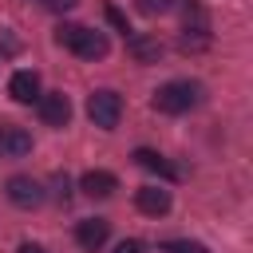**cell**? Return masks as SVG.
Listing matches in <instances>:
<instances>
[{
  "label": "cell",
  "mask_w": 253,
  "mask_h": 253,
  "mask_svg": "<svg viewBox=\"0 0 253 253\" xmlns=\"http://www.w3.org/2000/svg\"><path fill=\"white\" fill-rule=\"evenodd\" d=\"M55 198H59V202H67V198H71V182H67V174H59V178H55Z\"/></svg>",
  "instance_id": "9a60e30c"
},
{
  "label": "cell",
  "mask_w": 253,
  "mask_h": 253,
  "mask_svg": "<svg viewBox=\"0 0 253 253\" xmlns=\"http://www.w3.org/2000/svg\"><path fill=\"white\" fill-rule=\"evenodd\" d=\"M36 103H40V119H43L47 126H67V123H71V99H67L63 91H47V95H40Z\"/></svg>",
  "instance_id": "5b68a950"
},
{
  "label": "cell",
  "mask_w": 253,
  "mask_h": 253,
  "mask_svg": "<svg viewBox=\"0 0 253 253\" xmlns=\"http://www.w3.org/2000/svg\"><path fill=\"white\" fill-rule=\"evenodd\" d=\"M138 4V12L142 16H162V12H170V4L174 0H134Z\"/></svg>",
  "instance_id": "4fadbf2b"
},
{
  "label": "cell",
  "mask_w": 253,
  "mask_h": 253,
  "mask_svg": "<svg viewBox=\"0 0 253 253\" xmlns=\"http://www.w3.org/2000/svg\"><path fill=\"white\" fill-rule=\"evenodd\" d=\"M8 202L20 206V210H36L43 202V186L28 174H16V178H8Z\"/></svg>",
  "instance_id": "277c9868"
},
{
  "label": "cell",
  "mask_w": 253,
  "mask_h": 253,
  "mask_svg": "<svg viewBox=\"0 0 253 253\" xmlns=\"http://www.w3.org/2000/svg\"><path fill=\"white\" fill-rule=\"evenodd\" d=\"M32 150V134L16 123H0V158H24Z\"/></svg>",
  "instance_id": "52a82bcc"
},
{
  "label": "cell",
  "mask_w": 253,
  "mask_h": 253,
  "mask_svg": "<svg viewBox=\"0 0 253 253\" xmlns=\"http://www.w3.org/2000/svg\"><path fill=\"white\" fill-rule=\"evenodd\" d=\"M115 253H142V241L126 237V241H119V245H115Z\"/></svg>",
  "instance_id": "e0dca14e"
},
{
  "label": "cell",
  "mask_w": 253,
  "mask_h": 253,
  "mask_svg": "<svg viewBox=\"0 0 253 253\" xmlns=\"http://www.w3.org/2000/svg\"><path fill=\"white\" fill-rule=\"evenodd\" d=\"M79 190H83L87 198H111V194L119 190V178H115L111 170H87V174L79 178Z\"/></svg>",
  "instance_id": "9c48e42d"
},
{
  "label": "cell",
  "mask_w": 253,
  "mask_h": 253,
  "mask_svg": "<svg viewBox=\"0 0 253 253\" xmlns=\"http://www.w3.org/2000/svg\"><path fill=\"white\" fill-rule=\"evenodd\" d=\"M16 253H47V249H43V245H36V241H24Z\"/></svg>",
  "instance_id": "ac0fdd59"
},
{
  "label": "cell",
  "mask_w": 253,
  "mask_h": 253,
  "mask_svg": "<svg viewBox=\"0 0 253 253\" xmlns=\"http://www.w3.org/2000/svg\"><path fill=\"white\" fill-rule=\"evenodd\" d=\"M162 249H166V253H210V249L198 245V241H166Z\"/></svg>",
  "instance_id": "5bb4252c"
},
{
  "label": "cell",
  "mask_w": 253,
  "mask_h": 253,
  "mask_svg": "<svg viewBox=\"0 0 253 253\" xmlns=\"http://www.w3.org/2000/svg\"><path fill=\"white\" fill-rule=\"evenodd\" d=\"M75 4H79V0H43V8H47V12H71Z\"/></svg>",
  "instance_id": "2e32d148"
},
{
  "label": "cell",
  "mask_w": 253,
  "mask_h": 253,
  "mask_svg": "<svg viewBox=\"0 0 253 253\" xmlns=\"http://www.w3.org/2000/svg\"><path fill=\"white\" fill-rule=\"evenodd\" d=\"M130 55H134L138 63H158L162 43H158V40H150V36H130Z\"/></svg>",
  "instance_id": "8fae6325"
},
{
  "label": "cell",
  "mask_w": 253,
  "mask_h": 253,
  "mask_svg": "<svg viewBox=\"0 0 253 253\" xmlns=\"http://www.w3.org/2000/svg\"><path fill=\"white\" fill-rule=\"evenodd\" d=\"M134 162H138L142 170H150V174H162V178H174V166H170V162H166V158H162L158 150H146V146H142V150H134Z\"/></svg>",
  "instance_id": "7c38bea8"
},
{
  "label": "cell",
  "mask_w": 253,
  "mask_h": 253,
  "mask_svg": "<svg viewBox=\"0 0 253 253\" xmlns=\"http://www.w3.org/2000/svg\"><path fill=\"white\" fill-rule=\"evenodd\" d=\"M107 237H111V221H103V217H83V221L75 225V241H79L87 253L103 249Z\"/></svg>",
  "instance_id": "8992f818"
},
{
  "label": "cell",
  "mask_w": 253,
  "mask_h": 253,
  "mask_svg": "<svg viewBox=\"0 0 253 253\" xmlns=\"http://www.w3.org/2000/svg\"><path fill=\"white\" fill-rule=\"evenodd\" d=\"M8 95L16 103H36L40 99V75L36 71H16L12 83H8Z\"/></svg>",
  "instance_id": "30bf717a"
},
{
  "label": "cell",
  "mask_w": 253,
  "mask_h": 253,
  "mask_svg": "<svg viewBox=\"0 0 253 253\" xmlns=\"http://www.w3.org/2000/svg\"><path fill=\"white\" fill-rule=\"evenodd\" d=\"M134 206L142 213H150V217H162L170 210V190H162V186H138L134 190Z\"/></svg>",
  "instance_id": "ba28073f"
},
{
  "label": "cell",
  "mask_w": 253,
  "mask_h": 253,
  "mask_svg": "<svg viewBox=\"0 0 253 253\" xmlns=\"http://www.w3.org/2000/svg\"><path fill=\"white\" fill-rule=\"evenodd\" d=\"M87 119L95 123V126H103V130H115L119 126V119H123V99L115 95V91H91V99H87Z\"/></svg>",
  "instance_id": "3957f363"
},
{
  "label": "cell",
  "mask_w": 253,
  "mask_h": 253,
  "mask_svg": "<svg viewBox=\"0 0 253 253\" xmlns=\"http://www.w3.org/2000/svg\"><path fill=\"white\" fill-rule=\"evenodd\" d=\"M198 99H202V87L198 83L170 79V83H162L154 91V111H162V115H186L190 107H198Z\"/></svg>",
  "instance_id": "7a4b0ae2"
},
{
  "label": "cell",
  "mask_w": 253,
  "mask_h": 253,
  "mask_svg": "<svg viewBox=\"0 0 253 253\" xmlns=\"http://www.w3.org/2000/svg\"><path fill=\"white\" fill-rule=\"evenodd\" d=\"M55 43L71 47L79 59H103L107 47H111L103 32H91V28H83V24H59V28H55Z\"/></svg>",
  "instance_id": "6da1fadb"
}]
</instances>
